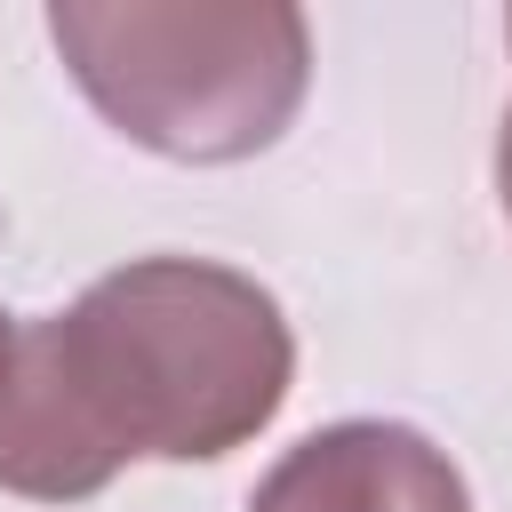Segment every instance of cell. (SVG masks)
<instances>
[{
  "mask_svg": "<svg viewBox=\"0 0 512 512\" xmlns=\"http://www.w3.org/2000/svg\"><path fill=\"white\" fill-rule=\"evenodd\" d=\"M296 384V336L264 280L208 256H136L80 304L24 320L0 400V488L80 504L120 464L248 448Z\"/></svg>",
  "mask_w": 512,
  "mask_h": 512,
  "instance_id": "1",
  "label": "cell"
},
{
  "mask_svg": "<svg viewBox=\"0 0 512 512\" xmlns=\"http://www.w3.org/2000/svg\"><path fill=\"white\" fill-rule=\"evenodd\" d=\"M48 40L128 144L192 168L280 144L312 80V24L288 0H56Z\"/></svg>",
  "mask_w": 512,
  "mask_h": 512,
  "instance_id": "2",
  "label": "cell"
},
{
  "mask_svg": "<svg viewBox=\"0 0 512 512\" xmlns=\"http://www.w3.org/2000/svg\"><path fill=\"white\" fill-rule=\"evenodd\" d=\"M248 512H472L464 472L440 440L392 416H344L280 448Z\"/></svg>",
  "mask_w": 512,
  "mask_h": 512,
  "instance_id": "3",
  "label": "cell"
},
{
  "mask_svg": "<svg viewBox=\"0 0 512 512\" xmlns=\"http://www.w3.org/2000/svg\"><path fill=\"white\" fill-rule=\"evenodd\" d=\"M16 344H24V320L0 304V400H8V384H16Z\"/></svg>",
  "mask_w": 512,
  "mask_h": 512,
  "instance_id": "4",
  "label": "cell"
},
{
  "mask_svg": "<svg viewBox=\"0 0 512 512\" xmlns=\"http://www.w3.org/2000/svg\"><path fill=\"white\" fill-rule=\"evenodd\" d=\"M496 200H504V216H512V112H504V128H496Z\"/></svg>",
  "mask_w": 512,
  "mask_h": 512,
  "instance_id": "5",
  "label": "cell"
},
{
  "mask_svg": "<svg viewBox=\"0 0 512 512\" xmlns=\"http://www.w3.org/2000/svg\"><path fill=\"white\" fill-rule=\"evenodd\" d=\"M504 32H512V16H504Z\"/></svg>",
  "mask_w": 512,
  "mask_h": 512,
  "instance_id": "6",
  "label": "cell"
}]
</instances>
